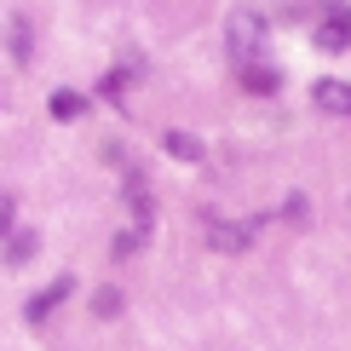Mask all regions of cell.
<instances>
[{
	"label": "cell",
	"mask_w": 351,
	"mask_h": 351,
	"mask_svg": "<svg viewBox=\"0 0 351 351\" xmlns=\"http://www.w3.org/2000/svg\"><path fill=\"white\" fill-rule=\"evenodd\" d=\"M6 230H12V202L0 196V237H6Z\"/></svg>",
	"instance_id": "cell-16"
},
{
	"label": "cell",
	"mask_w": 351,
	"mask_h": 351,
	"mask_svg": "<svg viewBox=\"0 0 351 351\" xmlns=\"http://www.w3.org/2000/svg\"><path fill=\"white\" fill-rule=\"evenodd\" d=\"M98 93H104V98H121V93H127V75H121V69H110V75L98 81Z\"/></svg>",
	"instance_id": "cell-15"
},
{
	"label": "cell",
	"mask_w": 351,
	"mask_h": 351,
	"mask_svg": "<svg viewBox=\"0 0 351 351\" xmlns=\"http://www.w3.org/2000/svg\"><path fill=\"white\" fill-rule=\"evenodd\" d=\"M40 237L35 230H6V265H23V259H35Z\"/></svg>",
	"instance_id": "cell-8"
},
{
	"label": "cell",
	"mask_w": 351,
	"mask_h": 351,
	"mask_svg": "<svg viewBox=\"0 0 351 351\" xmlns=\"http://www.w3.org/2000/svg\"><path fill=\"white\" fill-rule=\"evenodd\" d=\"M225 35H230V52H237V64H254L259 40H265V18H259L254 6H237V12H230V23H225Z\"/></svg>",
	"instance_id": "cell-1"
},
{
	"label": "cell",
	"mask_w": 351,
	"mask_h": 351,
	"mask_svg": "<svg viewBox=\"0 0 351 351\" xmlns=\"http://www.w3.org/2000/svg\"><path fill=\"white\" fill-rule=\"evenodd\" d=\"M93 311H98V317H115V311H121V294H115V288H98Z\"/></svg>",
	"instance_id": "cell-13"
},
{
	"label": "cell",
	"mask_w": 351,
	"mask_h": 351,
	"mask_svg": "<svg viewBox=\"0 0 351 351\" xmlns=\"http://www.w3.org/2000/svg\"><path fill=\"white\" fill-rule=\"evenodd\" d=\"M317 47H323V52H346V47H351V6H346V0H323Z\"/></svg>",
	"instance_id": "cell-2"
},
{
	"label": "cell",
	"mask_w": 351,
	"mask_h": 351,
	"mask_svg": "<svg viewBox=\"0 0 351 351\" xmlns=\"http://www.w3.org/2000/svg\"><path fill=\"white\" fill-rule=\"evenodd\" d=\"M254 225L259 219H208V247L213 254H242L254 242Z\"/></svg>",
	"instance_id": "cell-3"
},
{
	"label": "cell",
	"mask_w": 351,
	"mask_h": 351,
	"mask_svg": "<svg viewBox=\"0 0 351 351\" xmlns=\"http://www.w3.org/2000/svg\"><path fill=\"white\" fill-rule=\"evenodd\" d=\"M282 219H294V225H305V219H311V202H305V196H288V202H282Z\"/></svg>",
	"instance_id": "cell-14"
},
{
	"label": "cell",
	"mask_w": 351,
	"mask_h": 351,
	"mask_svg": "<svg viewBox=\"0 0 351 351\" xmlns=\"http://www.w3.org/2000/svg\"><path fill=\"white\" fill-rule=\"evenodd\" d=\"M6 47H12V64H29V52H35V35H29V23H23V18H12V23H6Z\"/></svg>",
	"instance_id": "cell-9"
},
{
	"label": "cell",
	"mask_w": 351,
	"mask_h": 351,
	"mask_svg": "<svg viewBox=\"0 0 351 351\" xmlns=\"http://www.w3.org/2000/svg\"><path fill=\"white\" fill-rule=\"evenodd\" d=\"M162 150L173 156V162H208V144L190 138V133H179V127H167V133H162Z\"/></svg>",
	"instance_id": "cell-6"
},
{
	"label": "cell",
	"mask_w": 351,
	"mask_h": 351,
	"mask_svg": "<svg viewBox=\"0 0 351 351\" xmlns=\"http://www.w3.org/2000/svg\"><path fill=\"white\" fill-rule=\"evenodd\" d=\"M138 247H144V230L133 225V230H121V237H115V242H110V254H115V259H133V254H138Z\"/></svg>",
	"instance_id": "cell-12"
},
{
	"label": "cell",
	"mask_w": 351,
	"mask_h": 351,
	"mask_svg": "<svg viewBox=\"0 0 351 351\" xmlns=\"http://www.w3.org/2000/svg\"><path fill=\"white\" fill-rule=\"evenodd\" d=\"M69 294H75V276H58L52 288H40V294L23 305V317H29V323H47V317H52V311H58V305H64Z\"/></svg>",
	"instance_id": "cell-5"
},
{
	"label": "cell",
	"mask_w": 351,
	"mask_h": 351,
	"mask_svg": "<svg viewBox=\"0 0 351 351\" xmlns=\"http://www.w3.org/2000/svg\"><path fill=\"white\" fill-rule=\"evenodd\" d=\"M121 196H127V213H133V225L150 237V225H156V202H150V184H144V173H138V167H127Z\"/></svg>",
	"instance_id": "cell-4"
},
{
	"label": "cell",
	"mask_w": 351,
	"mask_h": 351,
	"mask_svg": "<svg viewBox=\"0 0 351 351\" xmlns=\"http://www.w3.org/2000/svg\"><path fill=\"white\" fill-rule=\"evenodd\" d=\"M317 110H328V115H351V81H317Z\"/></svg>",
	"instance_id": "cell-7"
},
{
	"label": "cell",
	"mask_w": 351,
	"mask_h": 351,
	"mask_svg": "<svg viewBox=\"0 0 351 351\" xmlns=\"http://www.w3.org/2000/svg\"><path fill=\"white\" fill-rule=\"evenodd\" d=\"M242 81H247V93H276V86H282V75H276L271 64H242Z\"/></svg>",
	"instance_id": "cell-10"
},
{
	"label": "cell",
	"mask_w": 351,
	"mask_h": 351,
	"mask_svg": "<svg viewBox=\"0 0 351 351\" xmlns=\"http://www.w3.org/2000/svg\"><path fill=\"white\" fill-rule=\"evenodd\" d=\"M81 110H86L81 93H52V121H75Z\"/></svg>",
	"instance_id": "cell-11"
}]
</instances>
